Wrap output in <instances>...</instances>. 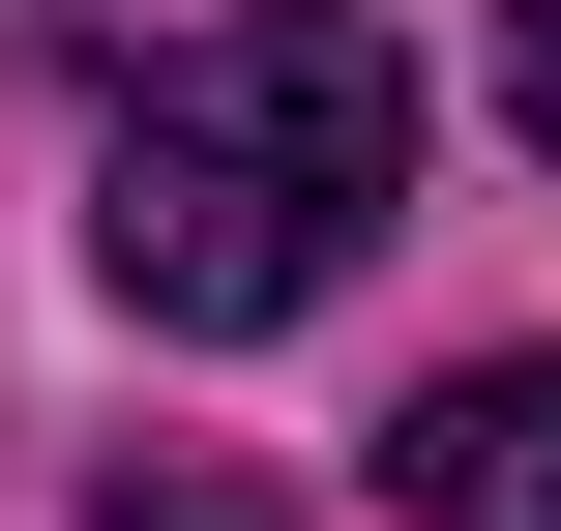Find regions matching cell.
<instances>
[{
    "label": "cell",
    "instance_id": "cell-1",
    "mask_svg": "<svg viewBox=\"0 0 561 531\" xmlns=\"http://www.w3.org/2000/svg\"><path fill=\"white\" fill-rule=\"evenodd\" d=\"M385 207H414V59H385V30H325V0H266V30H178V59L118 89L89 266H118L178 355H237V325H296Z\"/></svg>",
    "mask_w": 561,
    "mask_h": 531
},
{
    "label": "cell",
    "instance_id": "cell-2",
    "mask_svg": "<svg viewBox=\"0 0 561 531\" xmlns=\"http://www.w3.org/2000/svg\"><path fill=\"white\" fill-rule=\"evenodd\" d=\"M385 473H414L444 531H561V355H473V384L385 443Z\"/></svg>",
    "mask_w": 561,
    "mask_h": 531
},
{
    "label": "cell",
    "instance_id": "cell-3",
    "mask_svg": "<svg viewBox=\"0 0 561 531\" xmlns=\"http://www.w3.org/2000/svg\"><path fill=\"white\" fill-rule=\"evenodd\" d=\"M89 531H296V503H237V473H148V443H118V473H89Z\"/></svg>",
    "mask_w": 561,
    "mask_h": 531
},
{
    "label": "cell",
    "instance_id": "cell-4",
    "mask_svg": "<svg viewBox=\"0 0 561 531\" xmlns=\"http://www.w3.org/2000/svg\"><path fill=\"white\" fill-rule=\"evenodd\" d=\"M503 118H533V177H561V0H503Z\"/></svg>",
    "mask_w": 561,
    "mask_h": 531
}]
</instances>
